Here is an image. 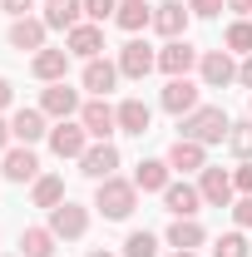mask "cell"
<instances>
[{"label":"cell","instance_id":"6da1fadb","mask_svg":"<svg viewBox=\"0 0 252 257\" xmlns=\"http://www.w3.org/2000/svg\"><path fill=\"white\" fill-rule=\"evenodd\" d=\"M178 128H183L178 139H193V144H203V149H208V144H227L232 119L222 114V104H198L193 114H183V119H178Z\"/></svg>","mask_w":252,"mask_h":257},{"label":"cell","instance_id":"7a4b0ae2","mask_svg":"<svg viewBox=\"0 0 252 257\" xmlns=\"http://www.w3.org/2000/svg\"><path fill=\"white\" fill-rule=\"evenodd\" d=\"M94 208L109 218V223H124L129 213L139 208V188H134V178H119V173L104 178V183L94 188Z\"/></svg>","mask_w":252,"mask_h":257},{"label":"cell","instance_id":"3957f363","mask_svg":"<svg viewBox=\"0 0 252 257\" xmlns=\"http://www.w3.org/2000/svg\"><path fill=\"white\" fill-rule=\"evenodd\" d=\"M50 232H55L60 242H79V237L89 232V208L74 203V198H64L60 208H50Z\"/></svg>","mask_w":252,"mask_h":257},{"label":"cell","instance_id":"277c9868","mask_svg":"<svg viewBox=\"0 0 252 257\" xmlns=\"http://www.w3.org/2000/svg\"><path fill=\"white\" fill-rule=\"evenodd\" d=\"M84 149H89V134H84V124L79 119H60V124L50 128V154L55 159H84Z\"/></svg>","mask_w":252,"mask_h":257},{"label":"cell","instance_id":"5b68a950","mask_svg":"<svg viewBox=\"0 0 252 257\" xmlns=\"http://www.w3.org/2000/svg\"><path fill=\"white\" fill-rule=\"evenodd\" d=\"M79 124H84V134H89L94 144H109V134H119V114H114L109 99H84Z\"/></svg>","mask_w":252,"mask_h":257},{"label":"cell","instance_id":"8992f818","mask_svg":"<svg viewBox=\"0 0 252 257\" xmlns=\"http://www.w3.org/2000/svg\"><path fill=\"white\" fill-rule=\"evenodd\" d=\"M198 60H203V55L193 50V40H188V35H183V40H168V45L158 50V69H163L168 79H183L188 69H198Z\"/></svg>","mask_w":252,"mask_h":257},{"label":"cell","instance_id":"52a82bcc","mask_svg":"<svg viewBox=\"0 0 252 257\" xmlns=\"http://www.w3.org/2000/svg\"><path fill=\"white\" fill-rule=\"evenodd\" d=\"M40 109H45V119H79V109H84V99H79V89H69V84H50L45 94H40Z\"/></svg>","mask_w":252,"mask_h":257},{"label":"cell","instance_id":"ba28073f","mask_svg":"<svg viewBox=\"0 0 252 257\" xmlns=\"http://www.w3.org/2000/svg\"><path fill=\"white\" fill-rule=\"evenodd\" d=\"M198 193H203V203H208V208H232V198H237L232 173H227V168H213V163L198 173Z\"/></svg>","mask_w":252,"mask_h":257},{"label":"cell","instance_id":"9c48e42d","mask_svg":"<svg viewBox=\"0 0 252 257\" xmlns=\"http://www.w3.org/2000/svg\"><path fill=\"white\" fill-rule=\"evenodd\" d=\"M198 74H203V84H208V89H227V84H237V64H232L227 50H203Z\"/></svg>","mask_w":252,"mask_h":257},{"label":"cell","instance_id":"30bf717a","mask_svg":"<svg viewBox=\"0 0 252 257\" xmlns=\"http://www.w3.org/2000/svg\"><path fill=\"white\" fill-rule=\"evenodd\" d=\"M188 20H193V10L183 5V0H163V5H154V30L163 35V40H183V35H188Z\"/></svg>","mask_w":252,"mask_h":257},{"label":"cell","instance_id":"8fae6325","mask_svg":"<svg viewBox=\"0 0 252 257\" xmlns=\"http://www.w3.org/2000/svg\"><path fill=\"white\" fill-rule=\"evenodd\" d=\"M0 173L10 178V183H35L40 178V159H35L30 144H15L10 154H0Z\"/></svg>","mask_w":252,"mask_h":257},{"label":"cell","instance_id":"7c38bea8","mask_svg":"<svg viewBox=\"0 0 252 257\" xmlns=\"http://www.w3.org/2000/svg\"><path fill=\"white\" fill-rule=\"evenodd\" d=\"M149 69H158V50L144 45V40H129L124 50H119V74L124 79H144Z\"/></svg>","mask_w":252,"mask_h":257},{"label":"cell","instance_id":"4fadbf2b","mask_svg":"<svg viewBox=\"0 0 252 257\" xmlns=\"http://www.w3.org/2000/svg\"><path fill=\"white\" fill-rule=\"evenodd\" d=\"M64 50H69L74 60H99V50H104V25H94V20L74 25V30L64 35Z\"/></svg>","mask_w":252,"mask_h":257},{"label":"cell","instance_id":"5bb4252c","mask_svg":"<svg viewBox=\"0 0 252 257\" xmlns=\"http://www.w3.org/2000/svg\"><path fill=\"white\" fill-rule=\"evenodd\" d=\"M163 208H168L173 218H198V213H203L198 183H188V178H183V183H168V188H163Z\"/></svg>","mask_w":252,"mask_h":257},{"label":"cell","instance_id":"9a60e30c","mask_svg":"<svg viewBox=\"0 0 252 257\" xmlns=\"http://www.w3.org/2000/svg\"><path fill=\"white\" fill-rule=\"evenodd\" d=\"M114 168H119V149H114V144H89V149H84V159H79V173H84V178H94V183L114 178Z\"/></svg>","mask_w":252,"mask_h":257},{"label":"cell","instance_id":"2e32d148","mask_svg":"<svg viewBox=\"0 0 252 257\" xmlns=\"http://www.w3.org/2000/svg\"><path fill=\"white\" fill-rule=\"evenodd\" d=\"M79 79H84V89L94 99H109V89H114L124 74H119V60H84V74H79Z\"/></svg>","mask_w":252,"mask_h":257},{"label":"cell","instance_id":"e0dca14e","mask_svg":"<svg viewBox=\"0 0 252 257\" xmlns=\"http://www.w3.org/2000/svg\"><path fill=\"white\" fill-rule=\"evenodd\" d=\"M158 104H163L168 114H178V119H183V114L198 109V84H193L188 74H183V79H168V84H163V94H158Z\"/></svg>","mask_w":252,"mask_h":257},{"label":"cell","instance_id":"ac0fdd59","mask_svg":"<svg viewBox=\"0 0 252 257\" xmlns=\"http://www.w3.org/2000/svg\"><path fill=\"white\" fill-rule=\"evenodd\" d=\"M10 134H15V144H40V139H50V124H45V109H15L10 114Z\"/></svg>","mask_w":252,"mask_h":257},{"label":"cell","instance_id":"d6986e66","mask_svg":"<svg viewBox=\"0 0 252 257\" xmlns=\"http://www.w3.org/2000/svg\"><path fill=\"white\" fill-rule=\"evenodd\" d=\"M208 242V227L198 223V218H173L168 223V247L173 252H198Z\"/></svg>","mask_w":252,"mask_h":257},{"label":"cell","instance_id":"ffe728a7","mask_svg":"<svg viewBox=\"0 0 252 257\" xmlns=\"http://www.w3.org/2000/svg\"><path fill=\"white\" fill-rule=\"evenodd\" d=\"M45 30H50L45 20L25 15V20H10V35H5V40H10V50H30V55H40V50H45Z\"/></svg>","mask_w":252,"mask_h":257},{"label":"cell","instance_id":"44dd1931","mask_svg":"<svg viewBox=\"0 0 252 257\" xmlns=\"http://www.w3.org/2000/svg\"><path fill=\"white\" fill-rule=\"evenodd\" d=\"M69 60H74L69 50H50V45H45V50L30 60V69H35V79H40V84H60L64 74H69Z\"/></svg>","mask_w":252,"mask_h":257},{"label":"cell","instance_id":"7402d4cb","mask_svg":"<svg viewBox=\"0 0 252 257\" xmlns=\"http://www.w3.org/2000/svg\"><path fill=\"white\" fill-rule=\"evenodd\" d=\"M168 168H173V173H203V168H208V149L193 144V139H178V144L168 149Z\"/></svg>","mask_w":252,"mask_h":257},{"label":"cell","instance_id":"603a6c76","mask_svg":"<svg viewBox=\"0 0 252 257\" xmlns=\"http://www.w3.org/2000/svg\"><path fill=\"white\" fill-rule=\"evenodd\" d=\"M168 183H173L168 159H144L139 168H134V188H139V193H163Z\"/></svg>","mask_w":252,"mask_h":257},{"label":"cell","instance_id":"cb8c5ba5","mask_svg":"<svg viewBox=\"0 0 252 257\" xmlns=\"http://www.w3.org/2000/svg\"><path fill=\"white\" fill-rule=\"evenodd\" d=\"M114 114H119V134H134V139H144L149 124H154V109H149L144 99H124Z\"/></svg>","mask_w":252,"mask_h":257},{"label":"cell","instance_id":"d4e9b609","mask_svg":"<svg viewBox=\"0 0 252 257\" xmlns=\"http://www.w3.org/2000/svg\"><path fill=\"white\" fill-rule=\"evenodd\" d=\"M50 30H74V25H84V0H50V10L40 15Z\"/></svg>","mask_w":252,"mask_h":257},{"label":"cell","instance_id":"484cf974","mask_svg":"<svg viewBox=\"0 0 252 257\" xmlns=\"http://www.w3.org/2000/svg\"><path fill=\"white\" fill-rule=\"evenodd\" d=\"M114 25L129 35H139V30H149L154 25V10H149V0H119V10H114Z\"/></svg>","mask_w":252,"mask_h":257},{"label":"cell","instance_id":"4316f807","mask_svg":"<svg viewBox=\"0 0 252 257\" xmlns=\"http://www.w3.org/2000/svg\"><path fill=\"white\" fill-rule=\"evenodd\" d=\"M55 232H50V223L45 227H25L20 232V257H55Z\"/></svg>","mask_w":252,"mask_h":257},{"label":"cell","instance_id":"83f0119b","mask_svg":"<svg viewBox=\"0 0 252 257\" xmlns=\"http://www.w3.org/2000/svg\"><path fill=\"white\" fill-rule=\"evenodd\" d=\"M30 198H35V208H60L64 203V178L60 173H40L30 183Z\"/></svg>","mask_w":252,"mask_h":257},{"label":"cell","instance_id":"f1b7e54d","mask_svg":"<svg viewBox=\"0 0 252 257\" xmlns=\"http://www.w3.org/2000/svg\"><path fill=\"white\" fill-rule=\"evenodd\" d=\"M222 50L227 55H252V20H232L222 35Z\"/></svg>","mask_w":252,"mask_h":257},{"label":"cell","instance_id":"f546056e","mask_svg":"<svg viewBox=\"0 0 252 257\" xmlns=\"http://www.w3.org/2000/svg\"><path fill=\"white\" fill-rule=\"evenodd\" d=\"M124 257H158V237L149 232V227L129 232V237H124Z\"/></svg>","mask_w":252,"mask_h":257},{"label":"cell","instance_id":"4dcf8cb0","mask_svg":"<svg viewBox=\"0 0 252 257\" xmlns=\"http://www.w3.org/2000/svg\"><path fill=\"white\" fill-rule=\"evenodd\" d=\"M213 257H252V237H242V232H222L218 242H213Z\"/></svg>","mask_w":252,"mask_h":257},{"label":"cell","instance_id":"1f68e13d","mask_svg":"<svg viewBox=\"0 0 252 257\" xmlns=\"http://www.w3.org/2000/svg\"><path fill=\"white\" fill-rule=\"evenodd\" d=\"M227 149L237 159H252V119H237V124L227 128Z\"/></svg>","mask_w":252,"mask_h":257},{"label":"cell","instance_id":"d6a6232c","mask_svg":"<svg viewBox=\"0 0 252 257\" xmlns=\"http://www.w3.org/2000/svg\"><path fill=\"white\" fill-rule=\"evenodd\" d=\"M114 10H119V0H84V15H89L94 25H104V20H114Z\"/></svg>","mask_w":252,"mask_h":257},{"label":"cell","instance_id":"836d02e7","mask_svg":"<svg viewBox=\"0 0 252 257\" xmlns=\"http://www.w3.org/2000/svg\"><path fill=\"white\" fill-rule=\"evenodd\" d=\"M188 10L198 15V20H213V15H222V10H227V0H188Z\"/></svg>","mask_w":252,"mask_h":257},{"label":"cell","instance_id":"e575fe53","mask_svg":"<svg viewBox=\"0 0 252 257\" xmlns=\"http://www.w3.org/2000/svg\"><path fill=\"white\" fill-rule=\"evenodd\" d=\"M232 223H237V227H252V193H242V198L232 203Z\"/></svg>","mask_w":252,"mask_h":257},{"label":"cell","instance_id":"d590c367","mask_svg":"<svg viewBox=\"0 0 252 257\" xmlns=\"http://www.w3.org/2000/svg\"><path fill=\"white\" fill-rule=\"evenodd\" d=\"M232 188H237V193H252V159H242L237 168H232Z\"/></svg>","mask_w":252,"mask_h":257},{"label":"cell","instance_id":"8d00e7d4","mask_svg":"<svg viewBox=\"0 0 252 257\" xmlns=\"http://www.w3.org/2000/svg\"><path fill=\"white\" fill-rule=\"evenodd\" d=\"M0 10H5L10 20H25V15L35 10V0H0Z\"/></svg>","mask_w":252,"mask_h":257},{"label":"cell","instance_id":"74e56055","mask_svg":"<svg viewBox=\"0 0 252 257\" xmlns=\"http://www.w3.org/2000/svg\"><path fill=\"white\" fill-rule=\"evenodd\" d=\"M237 84H247V89H252V55H242V64H237Z\"/></svg>","mask_w":252,"mask_h":257},{"label":"cell","instance_id":"f35d334b","mask_svg":"<svg viewBox=\"0 0 252 257\" xmlns=\"http://www.w3.org/2000/svg\"><path fill=\"white\" fill-rule=\"evenodd\" d=\"M10 99H15V84H10V79L0 74V109H10Z\"/></svg>","mask_w":252,"mask_h":257},{"label":"cell","instance_id":"ab89813d","mask_svg":"<svg viewBox=\"0 0 252 257\" xmlns=\"http://www.w3.org/2000/svg\"><path fill=\"white\" fill-rule=\"evenodd\" d=\"M10 139H15L10 134V119H0V154H10Z\"/></svg>","mask_w":252,"mask_h":257},{"label":"cell","instance_id":"60d3db41","mask_svg":"<svg viewBox=\"0 0 252 257\" xmlns=\"http://www.w3.org/2000/svg\"><path fill=\"white\" fill-rule=\"evenodd\" d=\"M227 10H237V20H247V10H252V0H227Z\"/></svg>","mask_w":252,"mask_h":257},{"label":"cell","instance_id":"b9f144b4","mask_svg":"<svg viewBox=\"0 0 252 257\" xmlns=\"http://www.w3.org/2000/svg\"><path fill=\"white\" fill-rule=\"evenodd\" d=\"M89 257H119V252H104V247H94V252H89Z\"/></svg>","mask_w":252,"mask_h":257},{"label":"cell","instance_id":"7bdbcfd3","mask_svg":"<svg viewBox=\"0 0 252 257\" xmlns=\"http://www.w3.org/2000/svg\"><path fill=\"white\" fill-rule=\"evenodd\" d=\"M173 257H198V252H173Z\"/></svg>","mask_w":252,"mask_h":257},{"label":"cell","instance_id":"ee69618b","mask_svg":"<svg viewBox=\"0 0 252 257\" xmlns=\"http://www.w3.org/2000/svg\"><path fill=\"white\" fill-rule=\"evenodd\" d=\"M247 119H252V104H247Z\"/></svg>","mask_w":252,"mask_h":257}]
</instances>
